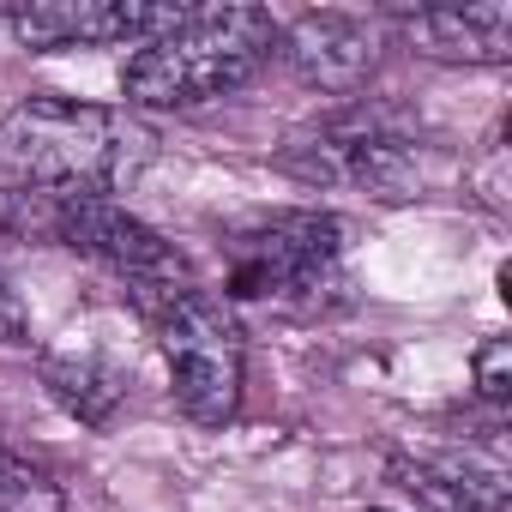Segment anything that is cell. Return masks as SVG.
Wrapping results in <instances>:
<instances>
[{
	"mask_svg": "<svg viewBox=\"0 0 512 512\" xmlns=\"http://www.w3.org/2000/svg\"><path fill=\"white\" fill-rule=\"evenodd\" d=\"M151 127L109 103L37 91L0 115V175L37 205L109 199L151 163Z\"/></svg>",
	"mask_w": 512,
	"mask_h": 512,
	"instance_id": "cell-1",
	"label": "cell"
},
{
	"mask_svg": "<svg viewBox=\"0 0 512 512\" xmlns=\"http://www.w3.org/2000/svg\"><path fill=\"white\" fill-rule=\"evenodd\" d=\"M278 55V19L266 7H187L163 37L127 55L121 97L133 109H199L235 97Z\"/></svg>",
	"mask_w": 512,
	"mask_h": 512,
	"instance_id": "cell-2",
	"label": "cell"
},
{
	"mask_svg": "<svg viewBox=\"0 0 512 512\" xmlns=\"http://www.w3.org/2000/svg\"><path fill=\"white\" fill-rule=\"evenodd\" d=\"M133 308L145 314V326L169 362L175 410L199 428L235 422L241 386H247V344H241L229 302L199 290V284H169V290L133 296Z\"/></svg>",
	"mask_w": 512,
	"mask_h": 512,
	"instance_id": "cell-3",
	"label": "cell"
},
{
	"mask_svg": "<svg viewBox=\"0 0 512 512\" xmlns=\"http://www.w3.org/2000/svg\"><path fill=\"white\" fill-rule=\"evenodd\" d=\"M278 169L308 181V187H350V193H374V199H404L422 181V139H416V121L404 109L350 97L344 109L302 127L278 151Z\"/></svg>",
	"mask_w": 512,
	"mask_h": 512,
	"instance_id": "cell-4",
	"label": "cell"
},
{
	"mask_svg": "<svg viewBox=\"0 0 512 512\" xmlns=\"http://www.w3.org/2000/svg\"><path fill=\"white\" fill-rule=\"evenodd\" d=\"M344 253V223L332 211H272L223 241V296L235 302H296L314 296Z\"/></svg>",
	"mask_w": 512,
	"mask_h": 512,
	"instance_id": "cell-5",
	"label": "cell"
},
{
	"mask_svg": "<svg viewBox=\"0 0 512 512\" xmlns=\"http://www.w3.org/2000/svg\"><path fill=\"white\" fill-rule=\"evenodd\" d=\"M49 235L67 241L73 253H85L91 266L115 272L127 284V296L169 290V284H193L187 278V260L175 253V241H163L145 217H133L115 199H67V205H49Z\"/></svg>",
	"mask_w": 512,
	"mask_h": 512,
	"instance_id": "cell-6",
	"label": "cell"
},
{
	"mask_svg": "<svg viewBox=\"0 0 512 512\" xmlns=\"http://www.w3.org/2000/svg\"><path fill=\"white\" fill-rule=\"evenodd\" d=\"M187 7H139V0H31V7H7V25L25 49L55 55V49H145L163 37Z\"/></svg>",
	"mask_w": 512,
	"mask_h": 512,
	"instance_id": "cell-7",
	"label": "cell"
},
{
	"mask_svg": "<svg viewBox=\"0 0 512 512\" xmlns=\"http://www.w3.org/2000/svg\"><path fill=\"white\" fill-rule=\"evenodd\" d=\"M380 49H386V25L362 13H302L290 31H278L284 67L320 97H356L374 79Z\"/></svg>",
	"mask_w": 512,
	"mask_h": 512,
	"instance_id": "cell-8",
	"label": "cell"
},
{
	"mask_svg": "<svg viewBox=\"0 0 512 512\" xmlns=\"http://www.w3.org/2000/svg\"><path fill=\"white\" fill-rule=\"evenodd\" d=\"M380 25H392L428 61H470V67L512 61V7L506 0H482V7H392Z\"/></svg>",
	"mask_w": 512,
	"mask_h": 512,
	"instance_id": "cell-9",
	"label": "cell"
},
{
	"mask_svg": "<svg viewBox=\"0 0 512 512\" xmlns=\"http://www.w3.org/2000/svg\"><path fill=\"white\" fill-rule=\"evenodd\" d=\"M386 476L416 494L428 512H512V482L500 458L434 452V458H392Z\"/></svg>",
	"mask_w": 512,
	"mask_h": 512,
	"instance_id": "cell-10",
	"label": "cell"
},
{
	"mask_svg": "<svg viewBox=\"0 0 512 512\" xmlns=\"http://www.w3.org/2000/svg\"><path fill=\"white\" fill-rule=\"evenodd\" d=\"M43 386L85 428H109L115 410H121V398H127V374L103 350H49L43 356Z\"/></svg>",
	"mask_w": 512,
	"mask_h": 512,
	"instance_id": "cell-11",
	"label": "cell"
},
{
	"mask_svg": "<svg viewBox=\"0 0 512 512\" xmlns=\"http://www.w3.org/2000/svg\"><path fill=\"white\" fill-rule=\"evenodd\" d=\"M0 512H67V500L49 470H37L13 446H0Z\"/></svg>",
	"mask_w": 512,
	"mask_h": 512,
	"instance_id": "cell-12",
	"label": "cell"
},
{
	"mask_svg": "<svg viewBox=\"0 0 512 512\" xmlns=\"http://www.w3.org/2000/svg\"><path fill=\"white\" fill-rule=\"evenodd\" d=\"M470 374H476V392H482V404H506L512 398V338H488L482 350H476V362H470Z\"/></svg>",
	"mask_w": 512,
	"mask_h": 512,
	"instance_id": "cell-13",
	"label": "cell"
},
{
	"mask_svg": "<svg viewBox=\"0 0 512 512\" xmlns=\"http://www.w3.org/2000/svg\"><path fill=\"white\" fill-rule=\"evenodd\" d=\"M0 344H31V308H25V296L0 278Z\"/></svg>",
	"mask_w": 512,
	"mask_h": 512,
	"instance_id": "cell-14",
	"label": "cell"
},
{
	"mask_svg": "<svg viewBox=\"0 0 512 512\" xmlns=\"http://www.w3.org/2000/svg\"><path fill=\"white\" fill-rule=\"evenodd\" d=\"M0 229H13V193H0Z\"/></svg>",
	"mask_w": 512,
	"mask_h": 512,
	"instance_id": "cell-15",
	"label": "cell"
}]
</instances>
